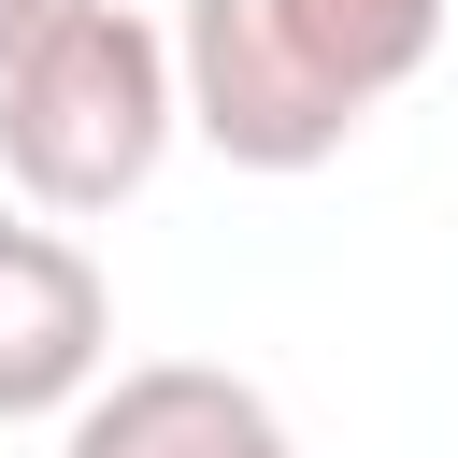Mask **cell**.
<instances>
[{
  "label": "cell",
  "mask_w": 458,
  "mask_h": 458,
  "mask_svg": "<svg viewBox=\"0 0 458 458\" xmlns=\"http://www.w3.org/2000/svg\"><path fill=\"white\" fill-rule=\"evenodd\" d=\"M114 372V286L57 215H0V429L14 415H86Z\"/></svg>",
  "instance_id": "cell-3"
},
{
  "label": "cell",
  "mask_w": 458,
  "mask_h": 458,
  "mask_svg": "<svg viewBox=\"0 0 458 458\" xmlns=\"http://www.w3.org/2000/svg\"><path fill=\"white\" fill-rule=\"evenodd\" d=\"M172 72H186V129L229 172H329L358 143V114H372L272 0H186L172 14Z\"/></svg>",
  "instance_id": "cell-2"
},
{
  "label": "cell",
  "mask_w": 458,
  "mask_h": 458,
  "mask_svg": "<svg viewBox=\"0 0 458 458\" xmlns=\"http://www.w3.org/2000/svg\"><path fill=\"white\" fill-rule=\"evenodd\" d=\"M72 458H301V429L215 358H129L86 386Z\"/></svg>",
  "instance_id": "cell-4"
},
{
  "label": "cell",
  "mask_w": 458,
  "mask_h": 458,
  "mask_svg": "<svg viewBox=\"0 0 458 458\" xmlns=\"http://www.w3.org/2000/svg\"><path fill=\"white\" fill-rule=\"evenodd\" d=\"M358 100H386V86H415L429 72V43H444V0H272Z\"/></svg>",
  "instance_id": "cell-5"
},
{
  "label": "cell",
  "mask_w": 458,
  "mask_h": 458,
  "mask_svg": "<svg viewBox=\"0 0 458 458\" xmlns=\"http://www.w3.org/2000/svg\"><path fill=\"white\" fill-rule=\"evenodd\" d=\"M72 14H86V0H0V72H14V57H29V43H57V29H72Z\"/></svg>",
  "instance_id": "cell-6"
},
{
  "label": "cell",
  "mask_w": 458,
  "mask_h": 458,
  "mask_svg": "<svg viewBox=\"0 0 458 458\" xmlns=\"http://www.w3.org/2000/svg\"><path fill=\"white\" fill-rule=\"evenodd\" d=\"M172 129H186V72H172V29H143L129 0H86L57 43H29L0 72V172L57 229L143 200Z\"/></svg>",
  "instance_id": "cell-1"
}]
</instances>
